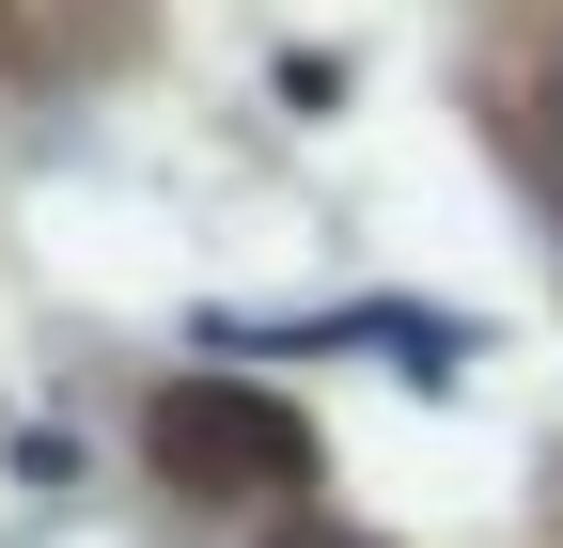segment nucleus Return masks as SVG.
I'll use <instances>...</instances> for the list:
<instances>
[{
	"mask_svg": "<svg viewBox=\"0 0 563 548\" xmlns=\"http://www.w3.org/2000/svg\"><path fill=\"white\" fill-rule=\"evenodd\" d=\"M157 470L188 502H298L313 486V424L251 376H173L157 392Z\"/></svg>",
	"mask_w": 563,
	"mask_h": 548,
	"instance_id": "f257e3e1",
	"label": "nucleus"
},
{
	"mask_svg": "<svg viewBox=\"0 0 563 548\" xmlns=\"http://www.w3.org/2000/svg\"><path fill=\"white\" fill-rule=\"evenodd\" d=\"M517 142H532V173H548V188H563V47H548V63H532V110H517Z\"/></svg>",
	"mask_w": 563,
	"mask_h": 548,
	"instance_id": "f03ea898",
	"label": "nucleus"
},
{
	"mask_svg": "<svg viewBox=\"0 0 563 548\" xmlns=\"http://www.w3.org/2000/svg\"><path fill=\"white\" fill-rule=\"evenodd\" d=\"M16 63H32V0H0V79H16Z\"/></svg>",
	"mask_w": 563,
	"mask_h": 548,
	"instance_id": "7ed1b4c3",
	"label": "nucleus"
},
{
	"mask_svg": "<svg viewBox=\"0 0 563 548\" xmlns=\"http://www.w3.org/2000/svg\"><path fill=\"white\" fill-rule=\"evenodd\" d=\"M282 548H376V533H329V517H298V533H282Z\"/></svg>",
	"mask_w": 563,
	"mask_h": 548,
	"instance_id": "20e7f679",
	"label": "nucleus"
}]
</instances>
